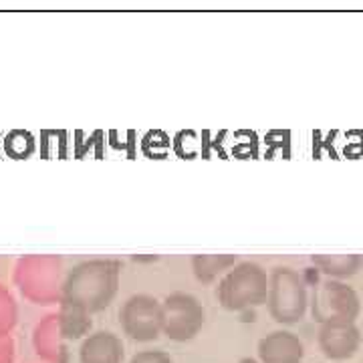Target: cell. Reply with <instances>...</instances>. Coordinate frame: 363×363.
<instances>
[{"instance_id":"obj_1","label":"cell","mask_w":363,"mask_h":363,"mask_svg":"<svg viewBox=\"0 0 363 363\" xmlns=\"http://www.w3.org/2000/svg\"><path fill=\"white\" fill-rule=\"evenodd\" d=\"M121 264L111 259H93L79 262L67 272L61 289V305L91 315L107 309L119 289Z\"/></svg>"},{"instance_id":"obj_2","label":"cell","mask_w":363,"mask_h":363,"mask_svg":"<svg viewBox=\"0 0 363 363\" xmlns=\"http://www.w3.org/2000/svg\"><path fill=\"white\" fill-rule=\"evenodd\" d=\"M216 297L226 311L242 313L260 307L269 298V274L257 262H238L222 277Z\"/></svg>"},{"instance_id":"obj_3","label":"cell","mask_w":363,"mask_h":363,"mask_svg":"<svg viewBox=\"0 0 363 363\" xmlns=\"http://www.w3.org/2000/svg\"><path fill=\"white\" fill-rule=\"evenodd\" d=\"M61 259L59 257H45V255H30L18 260L14 271V283L18 285L23 297L37 303V305H51L61 303Z\"/></svg>"},{"instance_id":"obj_4","label":"cell","mask_w":363,"mask_h":363,"mask_svg":"<svg viewBox=\"0 0 363 363\" xmlns=\"http://www.w3.org/2000/svg\"><path fill=\"white\" fill-rule=\"evenodd\" d=\"M267 307L271 317L281 325L298 323L309 307V295L303 277L291 267H277L269 277Z\"/></svg>"},{"instance_id":"obj_5","label":"cell","mask_w":363,"mask_h":363,"mask_svg":"<svg viewBox=\"0 0 363 363\" xmlns=\"http://www.w3.org/2000/svg\"><path fill=\"white\" fill-rule=\"evenodd\" d=\"M313 319L325 323H355L362 313V301L350 285L327 279L315 286L311 298Z\"/></svg>"},{"instance_id":"obj_6","label":"cell","mask_w":363,"mask_h":363,"mask_svg":"<svg viewBox=\"0 0 363 363\" xmlns=\"http://www.w3.org/2000/svg\"><path fill=\"white\" fill-rule=\"evenodd\" d=\"M162 333L176 343H186L202 331L206 311L190 293H172L162 301Z\"/></svg>"},{"instance_id":"obj_7","label":"cell","mask_w":363,"mask_h":363,"mask_svg":"<svg viewBox=\"0 0 363 363\" xmlns=\"http://www.w3.org/2000/svg\"><path fill=\"white\" fill-rule=\"evenodd\" d=\"M121 331L133 341L150 343L162 335V303L152 295H133L119 309Z\"/></svg>"},{"instance_id":"obj_8","label":"cell","mask_w":363,"mask_h":363,"mask_svg":"<svg viewBox=\"0 0 363 363\" xmlns=\"http://www.w3.org/2000/svg\"><path fill=\"white\" fill-rule=\"evenodd\" d=\"M362 345V333L355 323H325L319 329V350L327 359H351Z\"/></svg>"},{"instance_id":"obj_9","label":"cell","mask_w":363,"mask_h":363,"mask_svg":"<svg viewBox=\"0 0 363 363\" xmlns=\"http://www.w3.org/2000/svg\"><path fill=\"white\" fill-rule=\"evenodd\" d=\"M260 363H303L305 347L303 341L293 331L277 329L259 341Z\"/></svg>"},{"instance_id":"obj_10","label":"cell","mask_w":363,"mask_h":363,"mask_svg":"<svg viewBox=\"0 0 363 363\" xmlns=\"http://www.w3.org/2000/svg\"><path fill=\"white\" fill-rule=\"evenodd\" d=\"M125 350L121 339L111 331H95L79 347L81 363H123Z\"/></svg>"},{"instance_id":"obj_11","label":"cell","mask_w":363,"mask_h":363,"mask_svg":"<svg viewBox=\"0 0 363 363\" xmlns=\"http://www.w3.org/2000/svg\"><path fill=\"white\" fill-rule=\"evenodd\" d=\"M61 327H59V315H49L43 323L35 329V347L43 359L51 363H61L63 347H61Z\"/></svg>"},{"instance_id":"obj_12","label":"cell","mask_w":363,"mask_h":363,"mask_svg":"<svg viewBox=\"0 0 363 363\" xmlns=\"http://www.w3.org/2000/svg\"><path fill=\"white\" fill-rule=\"evenodd\" d=\"M311 262L329 279H350L363 267L362 255H313Z\"/></svg>"},{"instance_id":"obj_13","label":"cell","mask_w":363,"mask_h":363,"mask_svg":"<svg viewBox=\"0 0 363 363\" xmlns=\"http://www.w3.org/2000/svg\"><path fill=\"white\" fill-rule=\"evenodd\" d=\"M238 264L236 255H194L192 257V271L200 283H212L218 274L230 271Z\"/></svg>"},{"instance_id":"obj_14","label":"cell","mask_w":363,"mask_h":363,"mask_svg":"<svg viewBox=\"0 0 363 363\" xmlns=\"http://www.w3.org/2000/svg\"><path fill=\"white\" fill-rule=\"evenodd\" d=\"M89 315L77 311L69 305H61V313H59V327L63 339H77L81 337L87 329L91 327V321L87 319Z\"/></svg>"},{"instance_id":"obj_15","label":"cell","mask_w":363,"mask_h":363,"mask_svg":"<svg viewBox=\"0 0 363 363\" xmlns=\"http://www.w3.org/2000/svg\"><path fill=\"white\" fill-rule=\"evenodd\" d=\"M16 323V303L13 295L0 285V337H6Z\"/></svg>"},{"instance_id":"obj_16","label":"cell","mask_w":363,"mask_h":363,"mask_svg":"<svg viewBox=\"0 0 363 363\" xmlns=\"http://www.w3.org/2000/svg\"><path fill=\"white\" fill-rule=\"evenodd\" d=\"M130 363H174V359L169 357V353L162 350H145L138 351Z\"/></svg>"},{"instance_id":"obj_17","label":"cell","mask_w":363,"mask_h":363,"mask_svg":"<svg viewBox=\"0 0 363 363\" xmlns=\"http://www.w3.org/2000/svg\"><path fill=\"white\" fill-rule=\"evenodd\" d=\"M14 362V343L13 339L0 337V363H13Z\"/></svg>"},{"instance_id":"obj_18","label":"cell","mask_w":363,"mask_h":363,"mask_svg":"<svg viewBox=\"0 0 363 363\" xmlns=\"http://www.w3.org/2000/svg\"><path fill=\"white\" fill-rule=\"evenodd\" d=\"M238 363H260V362L259 359H255V357H242Z\"/></svg>"}]
</instances>
